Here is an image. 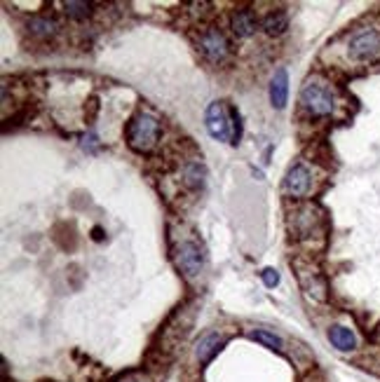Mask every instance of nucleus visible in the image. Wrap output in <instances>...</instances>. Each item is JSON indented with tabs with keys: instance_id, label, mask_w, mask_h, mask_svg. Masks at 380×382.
Segmentation results:
<instances>
[{
	"instance_id": "nucleus-1",
	"label": "nucleus",
	"mask_w": 380,
	"mask_h": 382,
	"mask_svg": "<svg viewBox=\"0 0 380 382\" xmlns=\"http://www.w3.org/2000/svg\"><path fill=\"white\" fill-rule=\"evenodd\" d=\"M298 105H301L303 115H308L310 120L331 118V115H336V110H338V94L327 78L310 76L301 87Z\"/></svg>"
},
{
	"instance_id": "nucleus-2",
	"label": "nucleus",
	"mask_w": 380,
	"mask_h": 382,
	"mask_svg": "<svg viewBox=\"0 0 380 382\" xmlns=\"http://www.w3.org/2000/svg\"><path fill=\"white\" fill-rule=\"evenodd\" d=\"M160 136H163V122L153 115V113L139 110L129 118L125 139L134 153H150L160 143Z\"/></svg>"
},
{
	"instance_id": "nucleus-3",
	"label": "nucleus",
	"mask_w": 380,
	"mask_h": 382,
	"mask_svg": "<svg viewBox=\"0 0 380 382\" xmlns=\"http://www.w3.org/2000/svg\"><path fill=\"white\" fill-rule=\"evenodd\" d=\"M347 59L354 63H378L380 61V29L361 26L347 36L345 43Z\"/></svg>"
},
{
	"instance_id": "nucleus-4",
	"label": "nucleus",
	"mask_w": 380,
	"mask_h": 382,
	"mask_svg": "<svg viewBox=\"0 0 380 382\" xmlns=\"http://www.w3.org/2000/svg\"><path fill=\"white\" fill-rule=\"evenodd\" d=\"M207 132L221 143H237L235 141V108H228L223 101L209 103L207 108Z\"/></svg>"
},
{
	"instance_id": "nucleus-5",
	"label": "nucleus",
	"mask_w": 380,
	"mask_h": 382,
	"mask_svg": "<svg viewBox=\"0 0 380 382\" xmlns=\"http://www.w3.org/2000/svg\"><path fill=\"white\" fill-rule=\"evenodd\" d=\"M174 263L181 270V274L188 282L197 279L202 270H205V251L202 247L190 237L181 239L174 249Z\"/></svg>"
},
{
	"instance_id": "nucleus-6",
	"label": "nucleus",
	"mask_w": 380,
	"mask_h": 382,
	"mask_svg": "<svg viewBox=\"0 0 380 382\" xmlns=\"http://www.w3.org/2000/svg\"><path fill=\"white\" fill-rule=\"evenodd\" d=\"M197 50L209 63H223L230 56L232 45L218 26H205L197 36Z\"/></svg>"
},
{
	"instance_id": "nucleus-7",
	"label": "nucleus",
	"mask_w": 380,
	"mask_h": 382,
	"mask_svg": "<svg viewBox=\"0 0 380 382\" xmlns=\"http://www.w3.org/2000/svg\"><path fill=\"white\" fill-rule=\"evenodd\" d=\"M322 225H324V216L322 211L312 205H303L298 207L289 218V227L294 232L296 239H312L322 234Z\"/></svg>"
},
{
	"instance_id": "nucleus-8",
	"label": "nucleus",
	"mask_w": 380,
	"mask_h": 382,
	"mask_svg": "<svg viewBox=\"0 0 380 382\" xmlns=\"http://www.w3.org/2000/svg\"><path fill=\"white\" fill-rule=\"evenodd\" d=\"M312 185H314V176L310 172V167L303 165V162H296L284 176V192L289 197H296V200L308 197L312 192Z\"/></svg>"
},
{
	"instance_id": "nucleus-9",
	"label": "nucleus",
	"mask_w": 380,
	"mask_h": 382,
	"mask_svg": "<svg viewBox=\"0 0 380 382\" xmlns=\"http://www.w3.org/2000/svg\"><path fill=\"white\" fill-rule=\"evenodd\" d=\"M294 267H296L298 282H301V286L305 289V294L314 300H327V282L322 277L319 267L305 261H296Z\"/></svg>"
},
{
	"instance_id": "nucleus-10",
	"label": "nucleus",
	"mask_w": 380,
	"mask_h": 382,
	"mask_svg": "<svg viewBox=\"0 0 380 382\" xmlns=\"http://www.w3.org/2000/svg\"><path fill=\"white\" fill-rule=\"evenodd\" d=\"M228 343V333L223 331H205L195 340V347H192V354H195V361L200 366H205L214 359V356L221 352L223 345Z\"/></svg>"
},
{
	"instance_id": "nucleus-11",
	"label": "nucleus",
	"mask_w": 380,
	"mask_h": 382,
	"mask_svg": "<svg viewBox=\"0 0 380 382\" xmlns=\"http://www.w3.org/2000/svg\"><path fill=\"white\" fill-rule=\"evenodd\" d=\"M190 326H192V310H185V307L181 310L179 307V312L169 319V324L163 331V343H165L163 349H174L179 343H183L185 333H188Z\"/></svg>"
},
{
	"instance_id": "nucleus-12",
	"label": "nucleus",
	"mask_w": 380,
	"mask_h": 382,
	"mask_svg": "<svg viewBox=\"0 0 380 382\" xmlns=\"http://www.w3.org/2000/svg\"><path fill=\"white\" fill-rule=\"evenodd\" d=\"M230 29L237 38H252L258 29V19L252 7H240L230 14Z\"/></svg>"
},
{
	"instance_id": "nucleus-13",
	"label": "nucleus",
	"mask_w": 380,
	"mask_h": 382,
	"mask_svg": "<svg viewBox=\"0 0 380 382\" xmlns=\"http://www.w3.org/2000/svg\"><path fill=\"white\" fill-rule=\"evenodd\" d=\"M289 101V76L284 68H279L270 80V103L282 110Z\"/></svg>"
},
{
	"instance_id": "nucleus-14",
	"label": "nucleus",
	"mask_w": 380,
	"mask_h": 382,
	"mask_svg": "<svg viewBox=\"0 0 380 382\" xmlns=\"http://www.w3.org/2000/svg\"><path fill=\"white\" fill-rule=\"evenodd\" d=\"M327 336H329V343L334 345L338 352H352V349H357V336L347 326H341V324L331 326Z\"/></svg>"
},
{
	"instance_id": "nucleus-15",
	"label": "nucleus",
	"mask_w": 380,
	"mask_h": 382,
	"mask_svg": "<svg viewBox=\"0 0 380 382\" xmlns=\"http://www.w3.org/2000/svg\"><path fill=\"white\" fill-rule=\"evenodd\" d=\"M29 33L36 38H52L59 33V21L50 14H36L29 19Z\"/></svg>"
},
{
	"instance_id": "nucleus-16",
	"label": "nucleus",
	"mask_w": 380,
	"mask_h": 382,
	"mask_svg": "<svg viewBox=\"0 0 380 382\" xmlns=\"http://www.w3.org/2000/svg\"><path fill=\"white\" fill-rule=\"evenodd\" d=\"M181 178H183V185L190 190H200L202 185H205V178H207V172L205 167H202V162L197 160H188L181 169Z\"/></svg>"
},
{
	"instance_id": "nucleus-17",
	"label": "nucleus",
	"mask_w": 380,
	"mask_h": 382,
	"mask_svg": "<svg viewBox=\"0 0 380 382\" xmlns=\"http://www.w3.org/2000/svg\"><path fill=\"white\" fill-rule=\"evenodd\" d=\"M261 26L268 36H282L289 29V14L284 10H274L263 19Z\"/></svg>"
},
{
	"instance_id": "nucleus-18",
	"label": "nucleus",
	"mask_w": 380,
	"mask_h": 382,
	"mask_svg": "<svg viewBox=\"0 0 380 382\" xmlns=\"http://www.w3.org/2000/svg\"><path fill=\"white\" fill-rule=\"evenodd\" d=\"M252 336V340H256V343L265 345L268 349H277V352H284V340H282L279 336H274V333L265 331V329H256L249 333Z\"/></svg>"
},
{
	"instance_id": "nucleus-19",
	"label": "nucleus",
	"mask_w": 380,
	"mask_h": 382,
	"mask_svg": "<svg viewBox=\"0 0 380 382\" xmlns=\"http://www.w3.org/2000/svg\"><path fill=\"white\" fill-rule=\"evenodd\" d=\"M63 12H66L71 19L83 21L92 14V5L83 3V0H71V3H63Z\"/></svg>"
},
{
	"instance_id": "nucleus-20",
	"label": "nucleus",
	"mask_w": 380,
	"mask_h": 382,
	"mask_svg": "<svg viewBox=\"0 0 380 382\" xmlns=\"http://www.w3.org/2000/svg\"><path fill=\"white\" fill-rule=\"evenodd\" d=\"M261 277H263V284L268 289H274L279 284V274H277V270H274V267H265V270L261 272Z\"/></svg>"
},
{
	"instance_id": "nucleus-21",
	"label": "nucleus",
	"mask_w": 380,
	"mask_h": 382,
	"mask_svg": "<svg viewBox=\"0 0 380 382\" xmlns=\"http://www.w3.org/2000/svg\"><path fill=\"white\" fill-rule=\"evenodd\" d=\"M115 382H153L145 373H127V376L118 378Z\"/></svg>"
},
{
	"instance_id": "nucleus-22",
	"label": "nucleus",
	"mask_w": 380,
	"mask_h": 382,
	"mask_svg": "<svg viewBox=\"0 0 380 382\" xmlns=\"http://www.w3.org/2000/svg\"><path fill=\"white\" fill-rule=\"evenodd\" d=\"M374 343H378L380 345V326L376 329V333H374Z\"/></svg>"
}]
</instances>
